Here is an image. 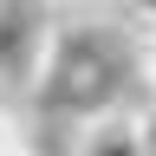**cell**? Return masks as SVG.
<instances>
[{"instance_id":"1","label":"cell","mask_w":156,"mask_h":156,"mask_svg":"<svg viewBox=\"0 0 156 156\" xmlns=\"http://www.w3.org/2000/svg\"><path fill=\"white\" fill-rule=\"evenodd\" d=\"M72 156H143V117H136V104L85 117L78 136H72Z\"/></svg>"},{"instance_id":"2","label":"cell","mask_w":156,"mask_h":156,"mask_svg":"<svg viewBox=\"0 0 156 156\" xmlns=\"http://www.w3.org/2000/svg\"><path fill=\"white\" fill-rule=\"evenodd\" d=\"M46 33L26 20V7H0V72H26V58L39 65Z\"/></svg>"},{"instance_id":"3","label":"cell","mask_w":156,"mask_h":156,"mask_svg":"<svg viewBox=\"0 0 156 156\" xmlns=\"http://www.w3.org/2000/svg\"><path fill=\"white\" fill-rule=\"evenodd\" d=\"M0 156H46V150H33V143H26V136H13V143H7V150H0Z\"/></svg>"}]
</instances>
